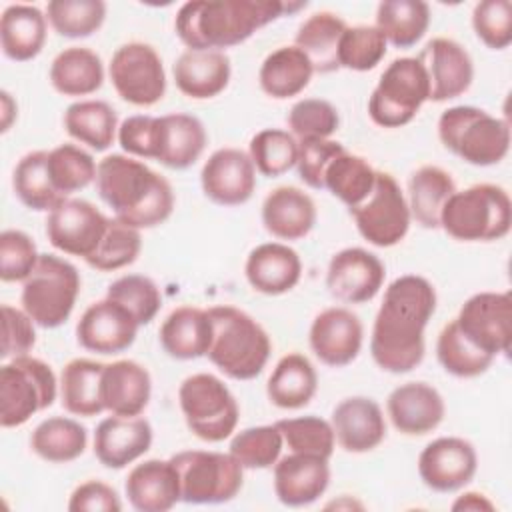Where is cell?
Returning <instances> with one entry per match:
<instances>
[{
  "label": "cell",
  "instance_id": "59",
  "mask_svg": "<svg viewBox=\"0 0 512 512\" xmlns=\"http://www.w3.org/2000/svg\"><path fill=\"white\" fill-rule=\"evenodd\" d=\"M34 320L20 308L2 304V360L26 356L36 344Z\"/></svg>",
  "mask_w": 512,
  "mask_h": 512
},
{
  "label": "cell",
  "instance_id": "60",
  "mask_svg": "<svg viewBox=\"0 0 512 512\" xmlns=\"http://www.w3.org/2000/svg\"><path fill=\"white\" fill-rule=\"evenodd\" d=\"M70 512H118L122 510L120 496L112 486L100 480H88L74 488L68 500Z\"/></svg>",
  "mask_w": 512,
  "mask_h": 512
},
{
  "label": "cell",
  "instance_id": "8",
  "mask_svg": "<svg viewBox=\"0 0 512 512\" xmlns=\"http://www.w3.org/2000/svg\"><path fill=\"white\" fill-rule=\"evenodd\" d=\"M58 384L52 368L34 356H18L0 368V426L16 428L54 404Z\"/></svg>",
  "mask_w": 512,
  "mask_h": 512
},
{
  "label": "cell",
  "instance_id": "54",
  "mask_svg": "<svg viewBox=\"0 0 512 512\" xmlns=\"http://www.w3.org/2000/svg\"><path fill=\"white\" fill-rule=\"evenodd\" d=\"M340 126V116L334 104L322 98H302L288 112L290 134L300 140L330 138Z\"/></svg>",
  "mask_w": 512,
  "mask_h": 512
},
{
  "label": "cell",
  "instance_id": "26",
  "mask_svg": "<svg viewBox=\"0 0 512 512\" xmlns=\"http://www.w3.org/2000/svg\"><path fill=\"white\" fill-rule=\"evenodd\" d=\"M244 274L256 292L280 296L300 282L302 262L288 244L264 242L248 254Z\"/></svg>",
  "mask_w": 512,
  "mask_h": 512
},
{
  "label": "cell",
  "instance_id": "2",
  "mask_svg": "<svg viewBox=\"0 0 512 512\" xmlns=\"http://www.w3.org/2000/svg\"><path fill=\"white\" fill-rule=\"evenodd\" d=\"M304 6L306 2L282 0H192L180 6L174 30L188 50H222Z\"/></svg>",
  "mask_w": 512,
  "mask_h": 512
},
{
  "label": "cell",
  "instance_id": "20",
  "mask_svg": "<svg viewBox=\"0 0 512 512\" xmlns=\"http://www.w3.org/2000/svg\"><path fill=\"white\" fill-rule=\"evenodd\" d=\"M138 328V322L124 306L104 298L84 310L76 324V340L88 352L118 354L132 346Z\"/></svg>",
  "mask_w": 512,
  "mask_h": 512
},
{
  "label": "cell",
  "instance_id": "19",
  "mask_svg": "<svg viewBox=\"0 0 512 512\" xmlns=\"http://www.w3.org/2000/svg\"><path fill=\"white\" fill-rule=\"evenodd\" d=\"M206 198L220 206L248 202L256 188V168L250 156L238 148H218L208 156L200 172Z\"/></svg>",
  "mask_w": 512,
  "mask_h": 512
},
{
  "label": "cell",
  "instance_id": "40",
  "mask_svg": "<svg viewBox=\"0 0 512 512\" xmlns=\"http://www.w3.org/2000/svg\"><path fill=\"white\" fill-rule=\"evenodd\" d=\"M64 128L80 144L102 152L118 136V116L104 100H78L66 108Z\"/></svg>",
  "mask_w": 512,
  "mask_h": 512
},
{
  "label": "cell",
  "instance_id": "49",
  "mask_svg": "<svg viewBox=\"0 0 512 512\" xmlns=\"http://www.w3.org/2000/svg\"><path fill=\"white\" fill-rule=\"evenodd\" d=\"M140 248H142L140 230L120 222L118 218H110L98 248L84 262L90 268H96L100 272H112V270L130 266L138 258Z\"/></svg>",
  "mask_w": 512,
  "mask_h": 512
},
{
  "label": "cell",
  "instance_id": "44",
  "mask_svg": "<svg viewBox=\"0 0 512 512\" xmlns=\"http://www.w3.org/2000/svg\"><path fill=\"white\" fill-rule=\"evenodd\" d=\"M374 180L376 170L368 164V160L344 150L326 168L324 190L344 202L350 210L370 194Z\"/></svg>",
  "mask_w": 512,
  "mask_h": 512
},
{
  "label": "cell",
  "instance_id": "34",
  "mask_svg": "<svg viewBox=\"0 0 512 512\" xmlns=\"http://www.w3.org/2000/svg\"><path fill=\"white\" fill-rule=\"evenodd\" d=\"M316 388L318 376L312 362L304 354L290 352L274 366L266 384V394L274 406L298 410L314 398Z\"/></svg>",
  "mask_w": 512,
  "mask_h": 512
},
{
  "label": "cell",
  "instance_id": "57",
  "mask_svg": "<svg viewBox=\"0 0 512 512\" xmlns=\"http://www.w3.org/2000/svg\"><path fill=\"white\" fill-rule=\"evenodd\" d=\"M346 148L330 138H316V140H300L298 142V176L300 180L314 188L324 190V174L330 162L344 152Z\"/></svg>",
  "mask_w": 512,
  "mask_h": 512
},
{
  "label": "cell",
  "instance_id": "1",
  "mask_svg": "<svg viewBox=\"0 0 512 512\" xmlns=\"http://www.w3.org/2000/svg\"><path fill=\"white\" fill-rule=\"evenodd\" d=\"M436 310L434 286L416 274H404L388 284L372 326L370 354L390 372L414 370L424 358V328Z\"/></svg>",
  "mask_w": 512,
  "mask_h": 512
},
{
  "label": "cell",
  "instance_id": "48",
  "mask_svg": "<svg viewBox=\"0 0 512 512\" xmlns=\"http://www.w3.org/2000/svg\"><path fill=\"white\" fill-rule=\"evenodd\" d=\"M46 18L64 38H86L100 30L106 18L102 0H50Z\"/></svg>",
  "mask_w": 512,
  "mask_h": 512
},
{
  "label": "cell",
  "instance_id": "51",
  "mask_svg": "<svg viewBox=\"0 0 512 512\" xmlns=\"http://www.w3.org/2000/svg\"><path fill=\"white\" fill-rule=\"evenodd\" d=\"M282 446L284 440L276 424L252 426L234 434L230 440V454L240 462L242 468L264 470L276 464Z\"/></svg>",
  "mask_w": 512,
  "mask_h": 512
},
{
  "label": "cell",
  "instance_id": "13",
  "mask_svg": "<svg viewBox=\"0 0 512 512\" xmlns=\"http://www.w3.org/2000/svg\"><path fill=\"white\" fill-rule=\"evenodd\" d=\"M108 74L114 90L128 104L154 106L166 94L162 58L150 44H122L112 54Z\"/></svg>",
  "mask_w": 512,
  "mask_h": 512
},
{
  "label": "cell",
  "instance_id": "50",
  "mask_svg": "<svg viewBox=\"0 0 512 512\" xmlns=\"http://www.w3.org/2000/svg\"><path fill=\"white\" fill-rule=\"evenodd\" d=\"M276 428L282 434L284 444L290 452L310 454L330 460L334 452V430L332 424L320 416H298V418H284L276 422Z\"/></svg>",
  "mask_w": 512,
  "mask_h": 512
},
{
  "label": "cell",
  "instance_id": "38",
  "mask_svg": "<svg viewBox=\"0 0 512 512\" xmlns=\"http://www.w3.org/2000/svg\"><path fill=\"white\" fill-rule=\"evenodd\" d=\"M346 28L348 24L338 14L328 10L316 12L300 24L294 46L308 56L314 72H334L340 68L338 46Z\"/></svg>",
  "mask_w": 512,
  "mask_h": 512
},
{
  "label": "cell",
  "instance_id": "27",
  "mask_svg": "<svg viewBox=\"0 0 512 512\" xmlns=\"http://www.w3.org/2000/svg\"><path fill=\"white\" fill-rule=\"evenodd\" d=\"M128 502L138 512H166L180 502V484L170 460H144L136 464L124 484Z\"/></svg>",
  "mask_w": 512,
  "mask_h": 512
},
{
  "label": "cell",
  "instance_id": "17",
  "mask_svg": "<svg viewBox=\"0 0 512 512\" xmlns=\"http://www.w3.org/2000/svg\"><path fill=\"white\" fill-rule=\"evenodd\" d=\"M428 78V100L446 102L462 96L474 80V64L462 44L452 38H432L416 56Z\"/></svg>",
  "mask_w": 512,
  "mask_h": 512
},
{
  "label": "cell",
  "instance_id": "55",
  "mask_svg": "<svg viewBox=\"0 0 512 512\" xmlns=\"http://www.w3.org/2000/svg\"><path fill=\"white\" fill-rule=\"evenodd\" d=\"M472 28L482 44L504 50L512 42V4L510 0H482L472 10Z\"/></svg>",
  "mask_w": 512,
  "mask_h": 512
},
{
  "label": "cell",
  "instance_id": "52",
  "mask_svg": "<svg viewBox=\"0 0 512 512\" xmlns=\"http://www.w3.org/2000/svg\"><path fill=\"white\" fill-rule=\"evenodd\" d=\"M106 298L124 306L134 316L138 326L150 324L156 318L162 304V296L156 282L142 274H126L116 278L108 286Z\"/></svg>",
  "mask_w": 512,
  "mask_h": 512
},
{
  "label": "cell",
  "instance_id": "6",
  "mask_svg": "<svg viewBox=\"0 0 512 512\" xmlns=\"http://www.w3.org/2000/svg\"><path fill=\"white\" fill-rule=\"evenodd\" d=\"M438 138L446 150L472 166H492L510 150L506 120L476 106H452L438 118Z\"/></svg>",
  "mask_w": 512,
  "mask_h": 512
},
{
  "label": "cell",
  "instance_id": "53",
  "mask_svg": "<svg viewBox=\"0 0 512 512\" xmlns=\"http://www.w3.org/2000/svg\"><path fill=\"white\" fill-rule=\"evenodd\" d=\"M388 42L376 26H348L340 38L338 64L354 72L376 68L386 56Z\"/></svg>",
  "mask_w": 512,
  "mask_h": 512
},
{
  "label": "cell",
  "instance_id": "12",
  "mask_svg": "<svg viewBox=\"0 0 512 512\" xmlns=\"http://www.w3.org/2000/svg\"><path fill=\"white\" fill-rule=\"evenodd\" d=\"M350 214L364 240L378 248H390L404 240L410 228L408 200L398 182L388 172L376 170V180L370 194Z\"/></svg>",
  "mask_w": 512,
  "mask_h": 512
},
{
  "label": "cell",
  "instance_id": "61",
  "mask_svg": "<svg viewBox=\"0 0 512 512\" xmlns=\"http://www.w3.org/2000/svg\"><path fill=\"white\" fill-rule=\"evenodd\" d=\"M452 510L454 512H492L494 510V504L480 492H466L462 496H458L452 504Z\"/></svg>",
  "mask_w": 512,
  "mask_h": 512
},
{
  "label": "cell",
  "instance_id": "37",
  "mask_svg": "<svg viewBox=\"0 0 512 512\" xmlns=\"http://www.w3.org/2000/svg\"><path fill=\"white\" fill-rule=\"evenodd\" d=\"M456 192V184L440 166H422L408 180L410 216L424 228H440V216L448 198Z\"/></svg>",
  "mask_w": 512,
  "mask_h": 512
},
{
  "label": "cell",
  "instance_id": "5",
  "mask_svg": "<svg viewBox=\"0 0 512 512\" xmlns=\"http://www.w3.org/2000/svg\"><path fill=\"white\" fill-rule=\"evenodd\" d=\"M512 202L496 184H474L456 190L440 216V228L460 242H492L510 232Z\"/></svg>",
  "mask_w": 512,
  "mask_h": 512
},
{
  "label": "cell",
  "instance_id": "58",
  "mask_svg": "<svg viewBox=\"0 0 512 512\" xmlns=\"http://www.w3.org/2000/svg\"><path fill=\"white\" fill-rule=\"evenodd\" d=\"M160 116L136 114L118 126V144L134 158L156 160Z\"/></svg>",
  "mask_w": 512,
  "mask_h": 512
},
{
  "label": "cell",
  "instance_id": "29",
  "mask_svg": "<svg viewBox=\"0 0 512 512\" xmlns=\"http://www.w3.org/2000/svg\"><path fill=\"white\" fill-rule=\"evenodd\" d=\"M152 394L148 370L134 360H116L102 370V404L114 416H140Z\"/></svg>",
  "mask_w": 512,
  "mask_h": 512
},
{
  "label": "cell",
  "instance_id": "9",
  "mask_svg": "<svg viewBox=\"0 0 512 512\" xmlns=\"http://www.w3.org/2000/svg\"><path fill=\"white\" fill-rule=\"evenodd\" d=\"M178 474L180 502L224 504L238 496L244 482V468L228 452L184 450L170 458Z\"/></svg>",
  "mask_w": 512,
  "mask_h": 512
},
{
  "label": "cell",
  "instance_id": "46",
  "mask_svg": "<svg viewBox=\"0 0 512 512\" xmlns=\"http://www.w3.org/2000/svg\"><path fill=\"white\" fill-rule=\"evenodd\" d=\"M248 156L262 176L276 178L296 166L298 140L288 130L264 128L252 136Z\"/></svg>",
  "mask_w": 512,
  "mask_h": 512
},
{
  "label": "cell",
  "instance_id": "15",
  "mask_svg": "<svg viewBox=\"0 0 512 512\" xmlns=\"http://www.w3.org/2000/svg\"><path fill=\"white\" fill-rule=\"evenodd\" d=\"M108 220L88 200L66 198L48 212L46 236L56 250L88 260L98 248Z\"/></svg>",
  "mask_w": 512,
  "mask_h": 512
},
{
  "label": "cell",
  "instance_id": "25",
  "mask_svg": "<svg viewBox=\"0 0 512 512\" xmlns=\"http://www.w3.org/2000/svg\"><path fill=\"white\" fill-rule=\"evenodd\" d=\"M386 410L398 432L424 436L440 426L446 406L434 386L426 382H406L390 392Z\"/></svg>",
  "mask_w": 512,
  "mask_h": 512
},
{
  "label": "cell",
  "instance_id": "18",
  "mask_svg": "<svg viewBox=\"0 0 512 512\" xmlns=\"http://www.w3.org/2000/svg\"><path fill=\"white\" fill-rule=\"evenodd\" d=\"M384 276V264L376 254L364 248H344L328 264L326 288L342 302L362 304L380 292Z\"/></svg>",
  "mask_w": 512,
  "mask_h": 512
},
{
  "label": "cell",
  "instance_id": "28",
  "mask_svg": "<svg viewBox=\"0 0 512 512\" xmlns=\"http://www.w3.org/2000/svg\"><path fill=\"white\" fill-rule=\"evenodd\" d=\"M176 88L194 100L214 98L230 82V58L222 50H184L172 68Z\"/></svg>",
  "mask_w": 512,
  "mask_h": 512
},
{
  "label": "cell",
  "instance_id": "7",
  "mask_svg": "<svg viewBox=\"0 0 512 512\" xmlns=\"http://www.w3.org/2000/svg\"><path fill=\"white\" fill-rule=\"evenodd\" d=\"M80 294V274L74 264L54 254H40L22 284V310L42 328L62 326Z\"/></svg>",
  "mask_w": 512,
  "mask_h": 512
},
{
  "label": "cell",
  "instance_id": "30",
  "mask_svg": "<svg viewBox=\"0 0 512 512\" xmlns=\"http://www.w3.org/2000/svg\"><path fill=\"white\" fill-rule=\"evenodd\" d=\"M262 224L278 240H300L316 224V204L296 186H278L262 202Z\"/></svg>",
  "mask_w": 512,
  "mask_h": 512
},
{
  "label": "cell",
  "instance_id": "41",
  "mask_svg": "<svg viewBox=\"0 0 512 512\" xmlns=\"http://www.w3.org/2000/svg\"><path fill=\"white\" fill-rule=\"evenodd\" d=\"M88 444L86 428L66 416H52L42 420L32 436L30 448L46 462L66 464L84 454Z\"/></svg>",
  "mask_w": 512,
  "mask_h": 512
},
{
  "label": "cell",
  "instance_id": "56",
  "mask_svg": "<svg viewBox=\"0 0 512 512\" xmlns=\"http://www.w3.org/2000/svg\"><path fill=\"white\" fill-rule=\"evenodd\" d=\"M40 254L34 240L22 230H4L0 234V280L24 282L34 270Z\"/></svg>",
  "mask_w": 512,
  "mask_h": 512
},
{
  "label": "cell",
  "instance_id": "11",
  "mask_svg": "<svg viewBox=\"0 0 512 512\" xmlns=\"http://www.w3.org/2000/svg\"><path fill=\"white\" fill-rule=\"evenodd\" d=\"M428 78L418 58H396L382 72L368 100V114L382 128H400L428 100Z\"/></svg>",
  "mask_w": 512,
  "mask_h": 512
},
{
  "label": "cell",
  "instance_id": "33",
  "mask_svg": "<svg viewBox=\"0 0 512 512\" xmlns=\"http://www.w3.org/2000/svg\"><path fill=\"white\" fill-rule=\"evenodd\" d=\"M46 16L30 4H10L0 18V44L6 58L28 62L36 58L46 42Z\"/></svg>",
  "mask_w": 512,
  "mask_h": 512
},
{
  "label": "cell",
  "instance_id": "21",
  "mask_svg": "<svg viewBox=\"0 0 512 512\" xmlns=\"http://www.w3.org/2000/svg\"><path fill=\"white\" fill-rule=\"evenodd\" d=\"M364 328L360 318L342 306L322 310L310 326V348L326 366H346L360 354Z\"/></svg>",
  "mask_w": 512,
  "mask_h": 512
},
{
  "label": "cell",
  "instance_id": "22",
  "mask_svg": "<svg viewBox=\"0 0 512 512\" xmlns=\"http://www.w3.org/2000/svg\"><path fill=\"white\" fill-rule=\"evenodd\" d=\"M152 446V426L142 416L104 418L94 432V456L106 468L120 470Z\"/></svg>",
  "mask_w": 512,
  "mask_h": 512
},
{
  "label": "cell",
  "instance_id": "10",
  "mask_svg": "<svg viewBox=\"0 0 512 512\" xmlns=\"http://www.w3.org/2000/svg\"><path fill=\"white\" fill-rule=\"evenodd\" d=\"M178 402L186 426L204 442H222L238 426V402L214 374L200 372L184 378L178 388Z\"/></svg>",
  "mask_w": 512,
  "mask_h": 512
},
{
  "label": "cell",
  "instance_id": "35",
  "mask_svg": "<svg viewBox=\"0 0 512 512\" xmlns=\"http://www.w3.org/2000/svg\"><path fill=\"white\" fill-rule=\"evenodd\" d=\"M312 74V62L298 46H280L264 58L258 82L270 98L286 100L298 96L310 84Z\"/></svg>",
  "mask_w": 512,
  "mask_h": 512
},
{
  "label": "cell",
  "instance_id": "39",
  "mask_svg": "<svg viewBox=\"0 0 512 512\" xmlns=\"http://www.w3.org/2000/svg\"><path fill=\"white\" fill-rule=\"evenodd\" d=\"M102 362L88 358L70 360L60 374V400L66 412L74 416H96L102 404Z\"/></svg>",
  "mask_w": 512,
  "mask_h": 512
},
{
  "label": "cell",
  "instance_id": "24",
  "mask_svg": "<svg viewBox=\"0 0 512 512\" xmlns=\"http://www.w3.org/2000/svg\"><path fill=\"white\" fill-rule=\"evenodd\" d=\"M330 484L326 458L290 452L274 464V492L284 506L300 508L316 502Z\"/></svg>",
  "mask_w": 512,
  "mask_h": 512
},
{
  "label": "cell",
  "instance_id": "4",
  "mask_svg": "<svg viewBox=\"0 0 512 512\" xmlns=\"http://www.w3.org/2000/svg\"><path fill=\"white\" fill-rule=\"evenodd\" d=\"M208 314L212 320V340L206 352L210 362L228 378H256L272 352L266 330L236 306H212Z\"/></svg>",
  "mask_w": 512,
  "mask_h": 512
},
{
  "label": "cell",
  "instance_id": "47",
  "mask_svg": "<svg viewBox=\"0 0 512 512\" xmlns=\"http://www.w3.org/2000/svg\"><path fill=\"white\" fill-rule=\"evenodd\" d=\"M98 164L76 144H60L48 152V174L62 196H70L96 180Z\"/></svg>",
  "mask_w": 512,
  "mask_h": 512
},
{
  "label": "cell",
  "instance_id": "43",
  "mask_svg": "<svg viewBox=\"0 0 512 512\" xmlns=\"http://www.w3.org/2000/svg\"><path fill=\"white\" fill-rule=\"evenodd\" d=\"M12 188L18 200L36 212H50L66 200L48 174V152L36 150L22 156L12 174Z\"/></svg>",
  "mask_w": 512,
  "mask_h": 512
},
{
  "label": "cell",
  "instance_id": "23",
  "mask_svg": "<svg viewBox=\"0 0 512 512\" xmlns=\"http://www.w3.org/2000/svg\"><path fill=\"white\" fill-rule=\"evenodd\" d=\"M334 438L346 452L362 454L382 444L386 438V420L376 400L350 396L332 410Z\"/></svg>",
  "mask_w": 512,
  "mask_h": 512
},
{
  "label": "cell",
  "instance_id": "3",
  "mask_svg": "<svg viewBox=\"0 0 512 512\" xmlns=\"http://www.w3.org/2000/svg\"><path fill=\"white\" fill-rule=\"evenodd\" d=\"M94 182L114 218L138 230L160 226L174 210L170 182L134 156L110 154L102 158Z\"/></svg>",
  "mask_w": 512,
  "mask_h": 512
},
{
  "label": "cell",
  "instance_id": "45",
  "mask_svg": "<svg viewBox=\"0 0 512 512\" xmlns=\"http://www.w3.org/2000/svg\"><path fill=\"white\" fill-rule=\"evenodd\" d=\"M436 356L440 366L458 378H474L484 374L492 362L494 356L480 350L474 342H470L464 332L458 328L456 320L448 322L442 332L438 334L436 342Z\"/></svg>",
  "mask_w": 512,
  "mask_h": 512
},
{
  "label": "cell",
  "instance_id": "42",
  "mask_svg": "<svg viewBox=\"0 0 512 512\" xmlns=\"http://www.w3.org/2000/svg\"><path fill=\"white\" fill-rule=\"evenodd\" d=\"M374 26L388 44L410 48L430 26V6L420 0H384L378 4Z\"/></svg>",
  "mask_w": 512,
  "mask_h": 512
},
{
  "label": "cell",
  "instance_id": "16",
  "mask_svg": "<svg viewBox=\"0 0 512 512\" xmlns=\"http://www.w3.org/2000/svg\"><path fill=\"white\" fill-rule=\"evenodd\" d=\"M474 446L458 436H442L426 444L418 456L420 480L434 492H456L476 474Z\"/></svg>",
  "mask_w": 512,
  "mask_h": 512
},
{
  "label": "cell",
  "instance_id": "31",
  "mask_svg": "<svg viewBox=\"0 0 512 512\" xmlns=\"http://www.w3.org/2000/svg\"><path fill=\"white\" fill-rule=\"evenodd\" d=\"M158 336L170 358L196 360L206 356L212 340L210 314L196 306H180L164 318Z\"/></svg>",
  "mask_w": 512,
  "mask_h": 512
},
{
  "label": "cell",
  "instance_id": "32",
  "mask_svg": "<svg viewBox=\"0 0 512 512\" xmlns=\"http://www.w3.org/2000/svg\"><path fill=\"white\" fill-rule=\"evenodd\" d=\"M206 142L204 124L196 116L184 112L160 116L156 162L172 170H186L202 156Z\"/></svg>",
  "mask_w": 512,
  "mask_h": 512
},
{
  "label": "cell",
  "instance_id": "36",
  "mask_svg": "<svg viewBox=\"0 0 512 512\" xmlns=\"http://www.w3.org/2000/svg\"><path fill=\"white\" fill-rule=\"evenodd\" d=\"M104 66L96 52L84 46H68L50 64V84L62 96H88L100 90Z\"/></svg>",
  "mask_w": 512,
  "mask_h": 512
},
{
  "label": "cell",
  "instance_id": "14",
  "mask_svg": "<svg viewBox=\"0 0 512 512\" xmlns=\"http://www.w3.org/2000/svg\"><path fill=\"white\" fill-rule=\"evenodd\" d=\"M464 336L490 356L508 354L512 342L510 292H478L470 296L454 318Z\"/></svg>",
  "mask_w": 512,
  "mask_h": 512
},
{
  "label": "cell",
  "instance_id": "62",
  "mask_svg": "<svg viewBox=\"0 0 512 512\" xmlns=\"http://www.w3.org/2000/svg\"><path fill=\"white\" fill-rule=\"evenodd\" d=\"M0 100H2V132H6L12 124V120L16 118V102L12 100V96L6 90H2Z\"/></svg>",
  "mask_w": 512,
  "mask_h": 512
}]
</instances>
